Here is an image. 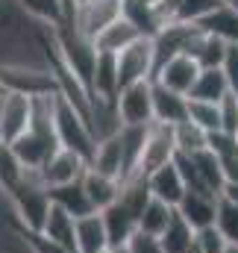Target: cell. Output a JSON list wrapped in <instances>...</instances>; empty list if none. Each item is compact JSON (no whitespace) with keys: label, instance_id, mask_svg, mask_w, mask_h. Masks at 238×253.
Listing matches in <instances>:
<instances>
[{"label":"cell","instance_id":"1","mask_svg":"<svg viewBox=\"0 0 238 253\" xmlns=\"http://www.w3.org/2000/svg\"><path fill=\"white\" fill-rule=\"evenodd\" d=\"M6 194L12 203V224L15 227H27V230L44 227V218H47L53 200H50V189L44 186L39 171H27L24 180Z\"/></svg>","mask_w":238,"mask_h":253},{"label":"cell","instance_id":"2","mask_svg":"<svg viewBox=\"0 0 238 253\" xmlns=\"http://www.w3.org/2000/svg\"><path fill=\"white\" fill-rule=\"evenodd\" d=\"M53 124H56V138H59V147H68V150H77L79 156L91 159L94 153V129H91V121L88 115L74 106L68 97L56 94V103H53Z\"/></svg>","mask_w":238,"mask_h":253},{"label":"cell","instance_id":"3","mask_svg":"<svg viewBox=\"0 0 238 253\" xmlns=\"http://www.w3.org/2000/svg\"><path fill=\"white\" fill-rule=\"evenodd\" d=\"M156 74V42L150 36H141L132 42L126 50L118 53V83L132 85V83H150Z\"/></svg>","mask_w":238,"mask_h":253},{"label":"cell","instance_id":"4","mask_svg":"<svg viewBox=\"0 0 238 253\" xmlns=\"http://www.w3.org/2000/svg\"><path fill=\"white\" fill-rule=\"evenodd\" d=\"M115 106L123 126H150L153 124V80L123 85L115 97Z\"/></svg>","mask_w":238,"mask_h":253},{"label":"cell","instance_id":"5","mask_svg":"<svg viewBox=\"0 0 238 253\" xmlns=\"http://www.w3.org/2000/svg\"><path fill=\"white\" fill-rule=\"evenodd\" d=\"M177 138H174V126L168 124H153L147 126V138H144V153H141V165H138V177L153 174L162 165H171L177 159Z\"/></svg>","mask_w":238,"mask_h":253},{"label":"cell","instance_id":"6","mask_svg":"<svg viewBox=\"0 0 238 253\" xmlns=\"http://www.w3.org/2000/svg\"><path fill=\"white\" fill-rule=\"evenodd\" d=\"M33 115H36V97L6 91L0 97V138L9 144L15 138H21L33 124Z\"/></svg>","mask_w":238,"mask_h":253},{"label":"cell","instance_id":"7","mask_svg":"<svg viewBox=\"0 0 238 253\" xmlns=\"http://www.w3.org/2000/svg\"><path fill=\"white\" fill-rule=\"evenodd\" d=\"M88 171V159L79 156L77 150H68V147H56L47 162L39 168L41 180L47 189H59V186H68V183H79Z\"/></svg>","mask_w":238,"mask_h":253},{"label":"cell","instance_id":"8","mask_svg":"<svg viewBox=\"0 0 238 253\" xmlns=\"http://www.w3.org/2000/svg\"><path fill=\"white\" fill-rule=\"evenodd\" d=\"M200 65L194 56H188V53H174V56H168V59H162V62L156 65V74H153V83H159V85H165V88H171V91H177V94H191V88H194V83H197V77H200Z\"/></svg>","mask_w":238,"mask_h":253},{"label":"cell","instance_id":"9","mask_svg":"<svg viewBox=\"0 0 238 253\" xmlns=\"http://www.w3.org/2000/svg\"><path fill=\"white\" fill-rule=\"evenodd\" d=\"M120 15H123V9H120L118 0H88V3L77 6L71 30H77V33H82V36H88L94 42L112 21H118Z\"/></svg>","mask_w":238,"mask_h":253},{"label":"cell","instance_id":"10","mask_svg":"<svg viewBox=\"0 0 238 253\" xmlns=\"http://www.w3.org/2000/svg\"><path fill=\"white\" fill-rule=\"evenodd\" d=\"M147 189H150V194H153L156 200H165L168 206L177 209L179 203H182V197H185V191H188L177 159H174L171 165H162V168H156L153 174H147Z\"/></svg>","mask_w":238,"mask_h":253},{"label":"cell","instance_id":"11","mask_svg":"<svg viewBox=\"0 0 238 253\" xmlns=\"http://www.w3.org/2000/svg\"><path fill=\"white\" fill-rule=\"evenodd\" d=\"M177 212L200 233L206 227H215V215H218V194H209V191H194L188 189L182 203L177 206Z\"/></svg>","mask_w":238,"mask_h":253},{"label":"cell","instance_id":"12","mask_svg":"<svg viewBox=\"0 0 238 253\" xmlns=\"http://www.w3.org/2000/svg\"><path fill=\"white\" fill-rule=\"evenodd\" d=\"M88 168H94V171H100L106 177L123 180V141H120V129L112 132V135L97 138L94 153L88 159Z\"/></svg>","mask_w":238,"mask_h":253},{"label":"cell","instance_id":"13","mask_svg":"<svg viewBox=\"0 0 238 253\" xmlns=\"http://www.w3.org/2000/svg\"><path fill=\"white\" fill-rule=\"evenodd\" d=\"M153 121L168 126H177L188 121V97L177 94L159 83H153Z\"/></svg>","mask_w":238,"mask_h":253},{"label":"cell","instance_id":"14","mask_svg":"<svg viewBox=\"0 0 238 253\" xmlns=\"http://www.w3.org/2000/svg\"><path fill=\"white\" fill-rule=\"evenodd\" d=\"M118 91H120V83H118V56H112V53H97L94 74H91V100H106V103H115Z\"/></svg>","mask_w":238,"mask_h":253},{"label":"cell","instance_id":"15","mask_svg":"<svg viewBox=\"0 0 238 253\" xmlns=\"http://www.w3.org/2000/svg\"><path fill=\"white\" fill-rule=\"evenodd\" d=\"M197 27L215 39H221L224 44H238V12L224 0L218 9H212L206 18L197 21Z\"/></svg>","mask_w":238,"mask_h":253},{"label":"cell","instance_id":"16","mask_svg":"<svg viewBox=\"0 0 238 253\" xmlns=\"http://www.w3.org/2000/svg\"><path fill=\"white\" fill-rule=\"evenodd\" d=\"M120 186H123V180L106 177V174H100V171H94V168H88L85 177H82V189H85V194H88L94 212L109 209V206L120 197Z\"/></svg>","mask_w":238,"mask_h":253},{"label":"cell","instance_id":"17","mask_svg":"<svg viewBox=\"0 0 238 253\" xmlns=\"http://www.w3.org/2000/svg\"><path fill=\"white\" fill-rule=\"evenodd\" d=\"M109 251V233L100 212L77 218V253H103Z\"/></svg>","mask_w":238,"mask_h":253},{"label":"cell","instance_id":"18","mask_svg":"<svg viewBox=\"0 0 238 253\" xmlns=\"http://www.w3.org/2000/svg\"><path fill=\"white\" fill-rule=\"evenodd\" d=\"M197 27V24H194ZM227 47L230 44H224L221 39H215V36H209V33H203L200 27L194 30V36H191V42H188V56H194L200 68H221L224 65V56H227Z\"/></svg>","mask_w":238,"mask_h":253},{"label":"cell","instance_id":"19","mask_svg":"<svg viewBox=\"0 0 238 253\" xmlns=\"http://www.w3.org/2000/svg\"><path fill=\"white\" fill-rule=\"evenodd\" d=\"M141 39V33L120 15L118 21H112L97 39H94V44H97V53H112V56H118L120 50H126L132 42H138Z\"/></svg>","mask_w":238,"mask_h":253},{"label":"cell","instance_id":"20","mask_svg":"<svg viewBox=\"0 0 238 253\" xmlns=\"http://www.w3.org/2000/svg\"><path fill=\"white\" fill-rule=\"evenodd\" d=\"M227 94H233V91H230V83H227L224 71L221 68H203L200 77H197V83H194V88H191V94H188V100L221 103Z\"/></svg>","mask_w":238,"mask_h":253},{"label":"cell","instance_id":"21","mask_svg":"<svg viewBox=\"0 0 238 253\" xmlns=\"http://www.w3.org/2000/svg\"><path fill=\"white\" fill-rule=\"evenodd\" d=\"M18 6L33 24H44L53 30L65 27V0H18Z\"/></svg>","mask_w":238,"mask_h":253},{"label":"cell","instance_id":"22","mask_svg":"<svg viewBox=\"0 0 238 253\" xmlns=\"http://www.w3.org/2000/svg\"><path fill=\"white\" fill-rule=\"evenodd\" d=\"M41 233H44L47 239H53V242L65 245V248L77 251V218H74V215H68L62 206H56V203L50 206V212H47V218H44Z\"/></svg>","mask_w":238,"mask_h":253},{"label":"cell","instance_id":"23","mask_svg":"<svg viewBox=\"0 0 238 253\" xmlns=\"http://www.w3.org/2000/svg\"><path fill=\"white\" fill-rule=\"evenodd\" d=\"M50 200H53L56 206H62L68 215H74V218H85V215L94 212L88 194H85V189H82V180H79V183L59 186V189H50Z\"/></svg>","mask_w":238,"mask_h":253},{"label":"cell","instance_id":"24","mask_svg":"<svg viewBox=\"0 0 238 253\" xmlns=\"http://www.w3.org/2000/svg\"><path fill=\"white\" fill-rule=\"evenodd\" d=\"M162 239V248L165 253H188L194 248V242H197V230L179 215L174 212V218H171V224H168V230L159 236Z\"/></svg>","mask_w":238,"mask_h":253},{"label":"cell","instance_id":"25","mask_svg":"<svg viewBox=\"0 0 238 253\" xmlns=\"http://www.w3.org/2000/svg\"><path fill=\"white\" fill-rule=\"evenodd\" d=\"M174 206H168L165 200H156L153 194H150V200L144 203V209H141V218H138V230L141 233H150V236H162L165 230H168V224H171V218H174Z\"/></svg>","mask_w":238,"mask_h":253},{"label":"cell","instance_id":"26","mask_svg":"<svg viewBox=\"0 0 238 253\" xmlns=\"http://www.w3.org/2000/svg\"><path fill=\"white\" fill-rule=\"evenodd\" d=\"M24 174H27V168L21 165L18 153L12 150V144H9V141H3V138H0V189L12 191L21 180H24Z\"/></svg>","mask_w":238,"mask_h":253},{"label":"cell","instance_id":"27","mask_svg":"<svg viewBox=\"0 0 238 253\" xmlns=\"http://www.w3.org/2000/svg\"><path fill=\"white\" fill-rule=\"evenodd\" d=\"M174 138H177V150L182 156H191V153H200L209 147V132L200 129L194 121H182L174 126Z\"/></svg>","mask_w":238,"mask_h":253},{"label":"cell","instance_id":"28","mask_svg":"<svg viewBox=\"0 0 238 253\" xmlns=\"http://www.w3.org/2000/svg\"><path fill=\"white\" fill-rule=\"evenodd\" d=\"M15 233H18L21 245L27 248V253H77V251H71V248H65V245H59V242H53V239H47L41 230L15 227Z\"/></svg>","mask_w":238,"mask_h":253},{"label":"cell","instance_id":"29","mask_svg":"<svg viewBox=\"0 0 238 253\" xmlns=\"http://www.w3.org/2000/svg\"><path fill=\"white\" fill-rule=\"evenodd\" d=\"M215 230L230 242L238 245V206L227 197H218V215H215Z\"/></svg>","mask_w":238,"mask_h":253},{"label":"cell","instance_id":"30","mask_svg":"<svg viewBox=\"0 0 238 253\" xmlns=\"http://www.w3.org/2000/svg\"><path fill=\"white\" fill-rule=\"evenodd\" d=\"M188 121H194L206 132H218L221 129V106L203 103V100H188Z\"/></svg>","mask_w":238,"mask_h":253},{"label":"cell","instance_id":"31","mask_svg":"<svg viewBox=\"0 0 238 253\" xmlns=\"http://www.w3.org/2000/svg\"><path fill=\"white\" fill-rule=\"evenodd\" d=\"M224 0H179V18L185 24H197L200 18H206L212 9H218Z\"/></svg>","mask_w":238,"mask_h":253},{"label":"cell","instance_id":"32","mask_svg":"<svg viewBox=\"0 0 238 253\" xmlns=\"http://www.w3.org/2000/svg\"><path fill=\"white\" fill-rule=\"evenodd\" d=\"M123 251L126 253H165L162 248V239L159 236H150V233H135L126 245H123Z\"/></svg>","mask_w":238,"mask_h":253},{"label":"cell","instance_id":"33","mask_svg":"<svg viewBox=\"0 0 238 253\" xmlns=\"http://www.w3.org/2000/svg\"><path fill=\"white\" fill-rule=\"evenodd\" d=\"M218 106H221V132L238 135V94H227Z\"/></svg>","mask_w":238,"mask_h":253},{"label":"cell","instance_id":"34","mask_svg":"<svg viewBox=\"0 0 238 253\" xmlns=\"http://www.w3.org/2000/svg\"><path fill=\"white\" fill-rule=\"evenodd\" d=\"M230 248V242L215 230V227H206L197 233V251L200 253H224Z\"/></svg>","mask_w":238,"mask_h":253},{"label":"cell","instance_id":"35","mask_svg":"<svg viewBox=\"0 0 238 253\" xmlns=\"http://www.w3.org/2000/svg\"><path fill=\"white\" fill-rule=\"evenodd\" d=\"M227 83H230V91L238 94V44H230L227 47V56H224V65H221Z\"/></svg>","mask_w":238,"mask_h":253},{"label":"cell","instance_id":"36","mask_svg":"<svg viewBox=\"0 0 238 253\" xmlns=\"http://www.w3.org/2000/svg\"><path fill=\"white\" fill-rule=\"evenodd\" d=\"M221 197H227L230 203H236V206H238V183H227L224 191H221Z\"/></svg>","mask_w":238,"mask_h":253},{"label":"cell","instance_id":"37","mask_svg":"<svg viewBox=\"0 0 238 253\" xmlns=\"http://www.w3.org/2000/svg\"><path fill=\"white\" fill-rule=\"evenodd\" d=\"M224 253H238V245H230V248H227Z\"/></svg>","mask_w":238,"mask_h":253},{"label":"cell","instance_id":"38","mask_svg":"<svg viewBox=\"0 0 238 253\" xmlns=\"http://www.w3.org/2000/svg\"><path fill=\"white\" fill-rule=\"evenodd\" d=\"M227 3H230V6H233V9L238 12V0H227Z\"/></svg>","mask_w":238,"mask_h":253},{"label":"cell","instance_id":"39","mask_svg":"<svg viewBox=\"0 0 238 253\" xmlns=\"http://www.w3.org/2000/svg\"><path fill=\"white\" fill-rule=\"evenodd\" d=\"M188 253H200V251H197V242H194V248H191V251H188Z\"/></svg>","mask_w":238,"mask_h":253},{"label":"cell","instance_id":"40","mask_svg":"<svg viewBox=\"0 0 238 253\" xmlns=\"http://www.w3.org/2000/svg\"><path fill=\"white\" fill-rule=\"evenodd\" d=\"M3 94H6V88H3V83H0V97H3Z\"/></svg>","mask_w":238,"mask_h":253},{"label":"cell","instance_id":"41","mask_svg":"<svg viewBox=\"0 0 238 253\" xmlns=\"http://www.w3.org/2000/svg\"><path fill=\"white\" fill-rule=\"evenodd\" d=\"M103 253H118V251H115V248H109V251H103Z\"/></svg>","mask_w":238,"mask_h":253},{"label":"cell","instance_id":"42","mask_svg":"<svg viewBox=\"0 0 238 253\" xmlns=\"http://www.w3.org/2000/svg\"><path fill=\"white\" fill-rule=\"evenodd\" d=\"M118 3H123V0H118Z\"/></svg>","mask_w":238,"mask_h":253}]
</instances>
